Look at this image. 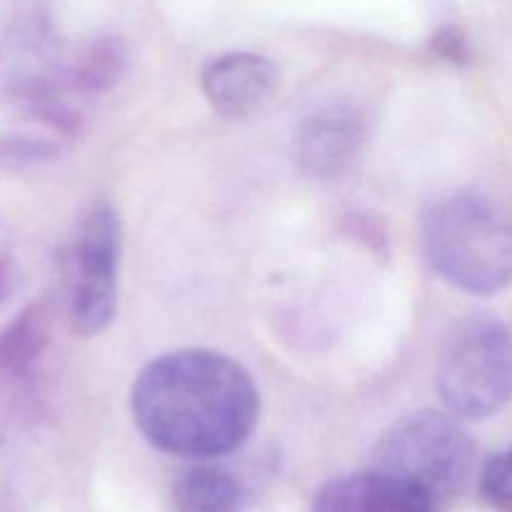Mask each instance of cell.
I'll return each instance as SVG.
<instances>
[{"instance_id": "cell-1", "label": "cell", "mask_w": 512, "mask_h": 512, "mask_svg": "<svg viewBox=\"0 0 512 512\" xmlns=\"http://www.w3.org/2000/svg\"><path fill=\"white\" fill-rule=\"evenodd\" d=\"M143 438L180 458H218L253 433L260 398L248 370L215 350L185 348L145 365L133 383Z\"/></svg>"}, {"instance_id": "cell-2", "label": "cell", "mask_w": 512, "mask_h": 512, "mask_svg": "<svg viewBox=\"0 0 512 512\" xmlns=\"http://www.w3.org/2000/svg\"><path fill=\"white\" fill-rule=\"evenodd\" d=\"M423 243L435 273L465 293H500L512 283V220L485 195L453 193L430 205Z\"/></svg>"}, {"instance_id": "cell-3", "label": "cell", "mask_w": 512, "mask_h": 512, "mask_svg": "<svg viewBox=\"0 0 512 512\" xmlns=\"http://www.w3.org/2000/svg\"><path fill=\"white\" fill-rule=\"evenodd\" d=\"M448 413L483 420L512 398V330L493 315H473L450 335L438 365Z\"/></svg>"}, {"instance_id": "cell-4", "label": "cell", "mask_w": 512, "mask_h": 512, "mask_svg": "<svg viewBox=\"0 0 512 512\" xmlns=\"http://www.w3.org/2000/svg\"><path fill=\"white\" fill-rule=\"evenodd\" d=\"M375 468L400 475L430 495H450L473 468V440L453 413L420 410L400 418L375 448Z\"/></svg>"}, {"instance_id": "cell-5", "label": "cell", "mask_w": 512, "mask_h": 512, "mask_svg": "<svg viewBox=\"0 0 512 512\" xmlns=\"http://www.w3.org/2000/svg\"><path fill=\"white\" fill-rule=\"evenodd\" d=\"M120 218L110 203H95L80 223L70 280V328L78 335H98L113 323L118 303Z\"/></svg>"}, {"instance_id": "cell-6", "label": "cell", "mask_w": 512, "mask_h": 512, "mask_svg": "<svg viewBox=\"0 0 512 512\" xmlns=\"http://www.w3.org/2000/svg\"><path fill=\"white\" fill-rule=\"evenodd\" d=\"M280 70L270 58L248 50L215 55L200 73V88L210 108L230 120L260 113L275 98Z\"/></svg>"}, {"instance_id": "cell-7", "label": "cell", "mask_w": 512, "mask_h": 512, "mask_svg": "<svg viewBox=\"0 0 512 512\" xmlns=\"http://www.w3.org/2000/svg\"><path fill=\"white\" fill-rule=\"evenodd\" d=\"M313 512H438L435 495L388 470L340 475L318 490Z\"/></svg>"}, {"instance_id": "cell-8", "label": "cell", "mask_w": 512, "mask_h": 512, "mask_svg": "<svg viewBox=\"0 0 512 512\" xmlns=\"http://www.w3.org/2000/svg\"><path fill=\"white\" fill-rule=\"evenodd\" d=\"M363 138L355 113L328 108L308 115L295 130V160L300 168L318 178H330L348 168Z\"/></svg>"}, {"instance_id": "cell-9", "label": "cell", "mask_w": 512, "mask_h": 512, "mask_svg": "<svg viewBox=\"0 0 512 512\" xmlns=\"http://www.w3.org/2000/svg\"><path fill=\"white\" fill-rule=\"evenodd\" d=\"M178 512H243L248 493L228 470L195 465L185 470L173 490Z\"/></svg>"}, {"instance_id": "cell-10", "label": "cell", "mask_w": 512, "mask_h": 512, "mask_svg": "<svg viewBox=\"0 0 512 512\" xmlns=\"http://www.w3.org/2000/svg\"><path fill=\"white\" fill-rule=\"evenodd\" d=\"M483 500L498 512H512V448L493 455L480 473Z\"/></svg>"}, {"instance_id": "cell-11", "label": "cell", "mask_w": 512, "mask_h": 512, "mask_svg": "<svg viewBox=\"0 0 512 512\" xmlns=\"http://www.w3.org/2000/svg\"><path fill=\"white\" fill-rule=\"evenodd\" d=\"M433 50H435V55H440V58H445V60H453V63L463 60V55H465L463 40H460V35H455V33L435 35Z\"/></svg>"}]
</instances>
